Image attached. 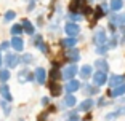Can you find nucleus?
<instances>
[{
	"label": "nucleus",
	"mask_w": 125,
	"mask_h": 121,
	"mask_svg": "<svg viewBox=\"0 0 125 121\" xmlns=\"http://www.w3.org/2000/svg\"><path fill=\"white\" fill-rule=\"evenodd\" d=\"M107 30L104 27H98V29L93 32V37H92V41L95 43V46H103V45H107Z\"/></svg>",
	"instance_id": "f257e3e1"
},
{
	"label": "nucleus",
	"mask_w": 125,
	"mask_h": 121,
	"mask_svg": "<svg viewBox=\"0 0 125 121\" xmlns=\"http://www.w3.org/2000/svg\"><path fill=\"white\" fill-rule=\"evenodd\" d=\"M79 73V67L77 64H66L64 67H61V80H72L75 78V75Z\"/></svg>",
	"instance_id": "f03ea898"
},
{
	"label": "nucleus",
	"mask_w": 125,
	"mask_h": 121,
	"mask_svg": "<svg viewBox=\"0 0 125 121\" xmlns=\"http://www.w3.org/2000/svg\"><path fill=\"white\" fill-rule=\"evenodd\" d=\"M3 64L7 65V69H15V67H18L19 64H21V56L18 54V53H7V54L3 56Z\"/></svg>",
	"instance_id": "7ed1b4c3"
},
{
	"label": "nucleus",
	"mask_w": 125,
	"mask_h": 121,
	"mask_svg": "<svg viewBox=\"0 0 125 121\" xmlns=\"http://www.w3.org/2000/svg\"><path fill=\"white\" fill-rule=\"evenodd\" d=\"M109 26L112 29V32H115V29H122L124 27V15L120 13H112L109 16Z\"/></svg>",
	"instance_id": "20e7f679"
},
{
	"label": "nucleus",
	"mask_w": 125,
	"mask_h": 121,
	"mask_svg": "<svg viewBox=\"0 0 125 121\" xmlns=\"http://www.w3.org/2000/svg\"><path fill=\"white\" fill-rule=\"evenodd\" d=\"M107 73L106 72H101V70H96L95 73H93L92 80H93V84L95 86H98V88H101V86H104V84L107 83Z\"/></svg>",
	"instance_id": "39448f33"
},
{
	"label": "nucleus",
	"mask_w": 125,
	"mask_h": 121,
	"mask_svg": "<svg viewBox=\"0 0 125 121\" xmlns=\"http://www.w3.org/2000/svg\"><path fill=\"white\" fill-rule=\"evenodd\" d=\"M64 59H66L69 64H77L80 61V51L77 48H69L66 53H64Z\"/></svg>",
	"instance_id": "423d86ee"
},
{
	"label": "nucleus",
	"mask_w": 125,
	"mask_h": 121,
	"mask_svg": "<svg viewBox=\"0 0 125 121\" xmlns=\"http://www.w3.org/2000/svg\"><path fill=\"white\" fill-rule=\"evenodd\" d=\"M29 81H34V72H31L27 67L21 69L18 72V83H29Z\"/></svg>",
	"instance_id": "0eeeda50"
},
{
	"label": "nucleus",
	"mask_w": 125,
	"mask_h": 121,
	"mask_svg": "<svg viewBox=\"0 0 125 121\" xmlns=\"http://www.w3.org/2000/svg\"><path fill=\"white\" fill-rule=\"evenodd\" d=\"M47 78H48V73H47V70H45L43 67H37V69L34 70V81H35L37 84H45L47 83Z\"/></svg>",
	"instance_id": "6e6552de"
},
{
	"label": "nucleus",
	"mask_w": 125,
	"mask_h": 121,
	"mask_svg": "<svg viewBox=\"0 0 125 121\" xmlns=\"http://www.w3.org/2000/svg\"><path fill=\"white\" fill-rule=\"evenodd\" d=\"M64 32L66 35L69 37H77L79 33H80V26H79V22H66L64 24Z\"/></svg>",
	"instance_id": "1a4fd4ad"
},
{
	"label": "nucleus",
	"mask_w": 125,
	"mask_h": 121,
	"mask_svg": "<svg viewBox=\"0 0 125 121\" xmlns=\"http://www.w3.org/2000/svg\"><path fill=\"white\" fill-rule=\"evenodd\" d=\"M80 88H82V83L79 80H75V78L66 81V84H64V91H66L67 94H74V92H77Z\"/></svg>",
	"instance_id": "9d476101"
},
{
	"label": "nucleus",
	"mask_w": 125,
	"mask_h": 121,
	"mask_svg": "<svg viewBox=\"0 0 125 121\" xmlns=\"http://www.w3.org/2000/svg\"><path fill=\"white\" fill-rule=\"evenodd\" d=\"M10 45L15 53H21L24 49V38H21V35H15L10 38Z\"/></svg>",
	"instance_id": "9b49d317"
},
{
	"label": "nucleus",
	"mask_w": 125,
	"mask_h": 121,
	"mask_svg": "<svg viewBox=\"0 0 125 121\" xmlns=\"http://www.w3.org/2000/svg\"><path fill=\"white\" fill-rule=\"evenodd\" d=\"M34 46H35L42 54H48V49H50V48H48L47 43H45V40H43L42 35H35V37H34Z\"/></svg>",
	"instance_id": "f8f14e48"
},
{
	"label": "nucleus",
	"mask_w": 125,
	"mask_h": 121,
	"mask_svg": "<svg viewBox=\"0 0 125 121\" xmlns=\"http://www.w3.org/2000/svg\"><path fill=\"white\" fill-rule=\"evenodd\" d=\"M77 43H79V38L77 37H69V35H67L66 38H61V40H59V45H61L62 48H66V49H69V48H75Z\"/></svg>",
	"instance_id": "ddd939ff"
},
{
	"label": "nucleus",
	"mask_w": 125,
	"mask_h": 121,
	"mask_svg": "<svg viewBox=\"0 0 125 121\" xmlns=\"http://www.w3.org/2000/svg\"><path fill=\"white\" fill-rule=\"evenodd\" d=\"M107 83H109L111 88H114V86H119V84L125 83V77L120 73H112L109 78H107Z\"/></svg>",
	"instance_id": "4468645a"
},
{
	"label": "nucleus",
	"mask_w": 125,
	"mask_h": 121,
	"mask_svg": "<svg viewBox=\"0 0 125 121\" xmlns=\"http://www.w3.org/2000/svg\"><path fill=\"white\" fill-rule=\"evenodd\" d=\"M122 96H125V83L119 84V86H114V88H111L109 97L115 99V97H122Z\"/></svg>",
	"instance_id": "2eb2a0df"
},
{
	"label": "nucleus",
	"mask_w": 125,
	"mask_h": 121,
	"mask_svg": "<svg viewBox=\"0 0 125 121\" xmlns=\"http://www.w3.org/2000/svg\"><path fill=\"white\" fill-rule=\"evenodd\" d=\"M79 73H80V78L82 80H88V78L93 77V67L90 65V64H85V65H82V69L79 70Z\"/></svg>",
	"instance_id": "dca6fc26"
},
{
	"label": "nucleus",
	"mask_w": 125,
	"mask_h": 121,
	"mask_svg": "<svg viewBox=\"0 0 125 121\" xmlns=\"http://www.w3.org/2000/svg\"><path fill=\"white\" fill-rule=\"evenodd\" d=\"M0 96H2V99L8 100V102H13V94H11L7 83H2V86H0Z\"/></svg>",
	"instance_id": "f3484780"
},
{
	"label": "nucleus",
	"mask_w": 125,
	"mask_h": 121,
	"mask_svg": "<svg viewBox=\"0 0 125 121\" xmlns=\"http://www.w3.org/2000/svg\"><path fill=\"white\" fill-rule=\"evenodd\" d=\"M93 107H95V100L88 97V99H85L83 102H80V104H79L77 110H79V112H90V110L93 108Z\"/></svg>",
	"instance_id": "a211bd4d"
},
{
	"label": "nucleus",
	"mask_w": 125,
	"mask_h": 121,
	"mask_svg": "<svg viewBox=\"0 0 125 121\" xmlns=\"http://www.w3.org/2000/svg\"><path fill=\"white\" fill-rule=\"evenodd\" d=\"M61 80V69L56 62H53V67L50 70V81H58Z\"/></svg>",
	"instance_id": "6ab92c4d"
},
{
	"label": "nucleus",
	"mask_w": 125,
	"mask_h": 121,
	"mask_svg": "<svg viewBox=\"0 0 125 121\" xmlns=\"http://www.w3.org/2000/svg\"><path fill=\"white\" fill-rule=\"evenodd\" d=\"M75 104H77V99H75V96L74 94H67L64 99H62V104L61 107L64 108V107H67V108H72V107H75Z\"/></svg>",
	"instance_id": "aec40b11"
},
{
	"label": "nucleus",
	"mask_w": 125,
	"mask_h": 121,
	"mask_svg": "<svg viewBox=\"0 0 125 121\" xmlns=\"http://www.w3.org/2000/svg\"><path fill=\"white\" fill-rule=\"evenodd\" d=\"M21 64L22 65H32V64H35V56L32 54V53H24V54L21 56Z\"/></svg>",
	"instance_id": "412c9836"
},
{
	"label": "nucleus",
	"mask_w": 125,
	"mask_h": 121,
	"mask_svg": "<svg viewBox=\"0 0 125 121\" xmlns=\"http://www.w3.org/2000/svg\"><path fill=\"white\" fill-rule=\"evenodd\" d=\"M21 26H22L24 33H27V35H34V32H35V27H34V24L29 21V19H22Z\"/></svg>",
	"instance_id": "4be33fe9"
},
{
	"label": "nucleus",
	"mask_w": 125,
	"mask_h": 121,
	"mask_svg": "<svg viewBox=\"0 0 125 121\" xmlns=\"http://www.w3.org/2000/svg\"><path fill=\"white\" fill-rule=\"evenodd\" d=\"M124 8V0H109V10L117 13Z\"/></svg>",
	"instance_id": "5701e85b"
},
{
	"label": "nucleus",
	"mask_w": 125,
	"mask_h": 121,
	"mask_svg": "<svg viewBox=\"0 0 125 121\" xmlns=\"http://www.w3.org/2000/svg\"><path fill=\"white\" fill-rule=\"evenodd\" d=\"M95 67L98 70H101V72H106V73H107V70H109V64H107V61H106V59H101V57L95 61Z\"/></svg>",
	"instance_id": "b1692460"
},
{
	"label": "nucleus",
	"mask_w": 125,
	"mask_h": 121,
	"mask_svg": "<svg viewBox=\"0 0 125 121\" xmlns=\"http://www.w3.org/2000/svg\"><path fill=\"white\" fill-rule=\"evenodd\" d=\"M0 108H2V112H3L5 116L11 115V110H13V107H11V102H8V100H5V99L0 100Z\"/></svg>",
	"instance_id": "393cba45"
},
{
	"label": "nucleus",
	"mask_w": 125,
	"mask_h": 121,
	"mask_svg": "<svg viewBox=\"0 0 125 121\" xmlns=\"http://www.w3.org/2000/svg\"><path fill=\"white\" fill-rule=\"evenodd\" d=\"M83 92L87 96H95V94H98L99 92V89H98V86H95V84H85L83 86Z\"/></svg>",
	"instance_id": "a878e982"
},
{
	"label": "nucleus",
	"mask_w": 125,
	"mask_h": 121,
	"mask_svg": "<svg viewBox=\"0 0 125 121\" xmlns=\"http://www.w3.org/2000/svg\"><path fill=\"white\" fill-rule=\"evenodd\" d=\"M50 89H52V96L53 97H58L59 94H61V86H59L56 81H50Z\"/></svg>",
	"instance_id": "bb28decb"
},
{
	"label": "nucleus",
	"mask_w": 125,
	"mask_h": 121,
	"mask_svg": "<svg viewBox=\"0 0 125 121\" xmlns=\"http://www.w3.org/2000/svg\"><path fill=\"white\" fill-rule=\"evenodd\" d=\"M107 41H109V43H107V46H109V48H115L119 43H120V40H119V35H117L115 32H112V35L109 37V40H107Z\"/></svg>",
	"instance_id": "cd10ccee"
},
{
	"label": "nucleus",
	"mask_w": 125,
	"mask_h": 121,
	"mask_svg": "<svg viewBox=\"0 0 125 121\" xmlns=\"http://www.w3.org/2000/svg\"><path fill=\"white\" fill-rule=\"evenodd\" d=\"M10 77H11L10 69H0V81H2V83H7V81L10 80Z\"/></svg>",
	"instance_id": "c85d7f7f"
},
{
	"label": "nucleus",
	"mask_w": 125,
	"mask_h": 121,
	"mask_svg": "<svg viewBox=\"0 0 125 121\" xmlns=\"http://www.w3.org/2000/svg\"><path fill=\"white\" fill-rule=\"evenodd\" d=\"M22 32H24V30H22L21 24H13V26L10 27V33L13 35V37H15V35H21Z\"/></svg>",
	"instance_id": "c756f323"
},
{
	"label": "nucleus",
	"mask_w": 125,
	"mask_h": 121,
	"mask_svg": "<svg viewBox=\"0 0 125 121\" xmlns=\"http://www.w3.org/2000/svg\"><path fill=\"white\" fill-rule=\"evenodd\" d=\"M15 18H16V11L10 10V11H7V13H5V16H3V21H5V22H11V21H13Z\"/></svg>",
	"instance_id": "7c9ffc66"
},
{
	"label": "nucleus",
	"mask_w": 125,
	"mask_h": 121,
	"mask_svg": "<svg viewBox=\"0 0 125 121\" xmlns=\"http://www.w3.org/2000/svg\"><path fill=\"white\" fill-rule=\"evenodd\" d=\"M107 49H109V46H107V45H103V46H96L95 53H96V54H99V56H106L107 54Z\"/></svg>",
	"instance_id": "2f4dec72"
},
{
	"label": "nucleus",
	"mask_w": 125,
	"mask_h": 121,
	"mask_svg": "<svg viewBox=\"0 0 125 121\" xmlns=\"http://www.w3.org/2000/svg\"><path fill=\"white\" fill-rule=\"evenodd\" d=\"M67 18L71 19V22H80L82 19H83V16L79 15V13H72V11H71V15L67 16Z\"/></svg>",
	"instance_id": "473e14b6"
},
{
	"label": "nucleus",
	"mask_w": 125,
	"mask_h": 121,
	"mask_svg": "<svg viewBox=\"0 0 125 121\" xmlns=\"http://www.w3.org/2000/svg\"><path fill=\"white\" fill-rule=\"evenodd\" d=\"M119 118V115H117V112H109V113L106 115V116H104V121H115Z\"/></svg>",
	"instance_id": "72a5a7b5"
},
{
	"label": "nucleus",
	"mask_w": 125,
	"mask_h": 121,
	"mask_svg": "<svg viewBox=\"0 0 125 121\" xmlns=\"http://www.w3.org/2000/svg\"><path fill=\"white\" fill-rule=\"evenodd\" d=\"M109 100H106V99H104V97H99V99H98V102H96V105H98V107H106V105H109Z\"/></svg>",
	"instance_id": "f704fd0d"
},
{
	"label": "nucleus",
	"mask_w": 125,
	"mask_h": 121,
	"mask_svg": "<svg viewBox=\"0 0 125 121\" xmlns=\"http://www.w3.org/2000/svg\"><path fill=\"white\" fill-rule=\"evenodd\" d=\"M8 48H11L10 41H2V45H0V51H7Z\"/></svg>",
	"instance_id": "c9c22d12"
},
{
	"label": "nucleus",
	"mask_w": 125,
	"mask_h": 121,
	"mask_svg": "<svg viewBox=\"0 0 125 121\" xmlns=\"http://www.w3.org/2000/svg\"><path fill=\"white\" fill-rule=\"evenodd\" d=\"M115 112L119 116H125V107H119V108H115Z\"/></svg>",
	"instance_id": "e433bc0d"
},
{
	"label": "nucleus",
	"mask_w": 125,
	"mask_h": 121,
	"mask_svg": "<svg viewBox=\"0 0 125 121\" xmlns=\"http://www.w3.org/2000/svg\"><path fill=\"white\" fill-rule=\"evenodd\" d=\"M120 43H125V27H122V33H120Z\"/></svg>",
	"instance_id": "4c0bfd02"
},
{
	"label": "nucleus",
	"mask_w": 125,
	"mask_h": 121,
	"mask_svg": "<svg viewBox=\"0 0 125 121\" xmlns=\"http://www.w3.org/2000/svg\"><path fill=\"white\" fill-rule=\"evenodd\" d=\"M50 104V99L48 97H42V105H48Z\"/></svg>",
	"instance_id": "58836bf2"
},
{
	"label": "nucleus",
	"mask_w": 125,
	"mask_h": 121,
	"mask_svg": "<svg viewBox=\"0 0 125 121\" xmlns=\"http://www.w3.org/2000/svg\"><path fill=\"white\" fill-rule=\"evenodd\" d=\"M3 65V56H2V51H0V67Z\"/></svg>",
	"instance_id": "ea45409f"
},
{
	"label": "nucleus",
	"mask_w": 125,
	"mask_h": 121,
	"mask_svg": "<svg viewBox=\"0 0 125 121\" xmlns=\"http://www.w3.org/2000/svg\"><path fill=\"white\" fill-rule=\"evenodd\" d=\"M120 102H124V104H125V97H122V100H120Z\"/></svg>",
	"instance_id": "a19ab883"
},
{
	"label": "nucleus",
	"mask_w": 125,
	"mask_h": 121,
	"mask_svg": "<svg viewBox=\"0 0 125 121\" xmlns=\"http://www.w3.org/2000/svg\"><path fill=\"white\" fill-rule=\"evenodd\" d=\"M124 27H125V15H124Z\"/></svg>",
	"instance_id": "79ce46f5"
},
{
	"label": "nucleus",
	"mask_w": 125,
	"mask_h": 121,
	"mask_svg": "<svg viewBox=\"0 0 125 121\" xmlns=\"http://www.w3.org/2000/svg\"><path fill=\"white\" fill-rule=\"evenodd\" d=\"M101 2H106V0H101Z\"/></svg>",
	"instance_id": "37998d69"
}]
</instances>
